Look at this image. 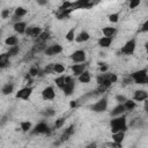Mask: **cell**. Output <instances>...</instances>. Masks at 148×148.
Instances as JSON below:
<instances>
[{
  "instance_id": "cell-31",
  "label": "cell",
  "mask_w": 148,
  "mask_h": 148,
  "mask_svg": "<svg viewBox=\"0 0 148 148\" xmlns=\"http://www.w3.org/2000/svg\"><path fill=\"white\" fill-rule=\"evenodd\" d=\"M54 82H56V84H57V87L59 89H62L64 88V84H65V75H60V76L56 77Z\"/></svg>"
},
{
  "instance_id": "cell-37",
  "label": "cell",
  "mask_w": 148,
  "mask_h": 148,
  "mask_svg": "<svg viewBox=\"0 0 148 148\" xmlns=\"http://www.w3.org/2000/svg\"><path fill=\"white\" fill-rule=\"evenodd\" d=\"M44 116H46V117H52L54 113H56V111L53 110V109H51V108H49V109H45L43 112H42Z\"/></svg>"
},
{
  "instance_id": "cell-29",
  "label": "cell",
  "mask_w": 148,
  "mask_h": 148,
  "mask_svg": "<svg viewBox=\"0 0 148 148\" xmlns=\"http://www.w3.org/2000/svg\"><path fill=\"white\" fill-rule=\"evenodd\" d=\"M64 71H65V66L62 64H60V62L53 64V73L61 74V73H64Z\"/></svg>"
},
{
  "instance_id": "cell-10",
  "label": "cell",
  "mask_w": 148,
  "mask_h": 148,
  "mask_svg": "<svg viewBox=\"0 0 148 148\" xmlns=\"http://www.w3.org/2000/svg\"><path fill=\"white\" fill-rule=\"evenodd\" d=\"M42 97H43V99H45V101H52V99L56 97V92H54L53 87L49 86V87L44 88V89L42 90Z\"/></svg>"
},
{
  "instance_id": "cell-6",
  "label": "cell",
  "mask_w": 148,
  "mask_h": 148,
  "mask_svg": "<svg viewBox=\"0 0 148 148\" xmlns=\"http://www.w3.org/2000/svg\"><path fill=\"white\" fill-rule=\"evenodd\" d=\"M50 132H51V130H50L49 125H47L45 121L38 123V124L32 128V131H30V133L34 134V135H36V134H49Z\"/></svg>"
},
{
  "instance_id": "cell-19",
  "label": "cell",
  "mask_w": 148,
  "mask_h": 148,
  "mask_svg": "<svg viewBox=\"0 0 148 148\" xmlns=\"http://www.w3.org/2000/svg\"><path fill=\"white\" fill-rule=\"evenodd\" d=\"M77 80L81 82V83H89L90 82V80H91V76H90V73L86 69L82 74H80L79 76H77Z\"/></svg>"
},
{
  "instance_id": "cell-9",
  "label": "cell",
  "mask_w": 148,
  "mask_h": 148,
  "mask_svg": "<svg viewBox=\"0 0 148 148\" xmlns=\"http://www.w3.org/2000/svg\"><path fill=\"white\" fill-rule=\"evenodd\" d=\"M62 52V46L60 44H53V45H50L47 46L45 50H44V53L46 56H56V54H59Z\"/></svg>"
},
{
  "instance_id": "cell-20",
  "label": "cell",
  "mask_w": 148,
  "mask_h": 148,
  "mask_svg": "<svg viewBox=\"0 0 148 148\" xmlns=\"http://www.w3.org/2000/svg\"><path fill=\"white\" fill-rule=\"evenodd\" d=\"M102 32L104 37H113V35L117 32V29L113 27H104L102 28Z\"/></svg>"
},
{
  "instance_id": "cell-44",
  "label": "cell",
  "mask_w": 148,
  "mask_h": 148,
  "mask_svg": "<svg viewBox=\"0 0 148 148\" xmlns=\"http://www.w3.org/2000/svg\"><path fill=\"white\" fill-rule=\"evenodd\" d=\"M98 65H99V71H101L102 73H105V72L108 71V66H106L105 64H101V62H98Z\"/></svg>"
},
{
  "instance_id": "cell-40",
  "label": "cell",
  "mask_w": 148,
  "mask_h": 148,
  "mask_svg": "<svg viewBox=\"0 0 148 148\" xmlns=\"http://www.w3.org/2000/svg\"><path fill=\"white\" fill-rule=\"evenodd\" d=\"M9 15H10V10L8 8H5V9L1 10V17L2 18H8Z\"/></svg>"
},
{
  "instance_id": "cell-36",
  "label": "cell",
  "mask_w": 148,
  "mask_h": 148,
  "mask_svg": "<svg viewBox=\"0 0 148 148\" xmlns=\"http://www.w3.org/2000/svg\"><path fill=\"white\" fill-rule=\"evenodd\" d=\"M131 126H135V127H141V126H143V120L142 119H134L131 124H130Z\"/></svg>"
},
{
  "instance_id": "cell-34",
  "label": "cell",
  "mask_w": 148,
  "mask_h": 148,
  "mask_svg": "<svg viewBox=\"0 0 148 148\" xmlns=\"http://www.w3.org/2000/svg\"><path fill=\"white\" fill-rule=\"evenodd\" d=\"M39 73H40V69L36 66H32L29 69V75H31V76H39Z\"/></svg>"
},
{
  "instance_id": "cell-17",
  "label": "cell",
  "mask_w": 148,
  "mask_h": 148,
  "mask_svg": "<svg viewBox=\"0 0 148 148\" xmlns=\"http://www.w3.org/2000/svg\"><path fill=\"white\" fill-rule=\"evenodd\" d=\"M89 39H90V35L84 30H82L77 36H75V42L77 43H84V42H88Z\"/></svg>"
},
{
  "instance_id": "cell-35",
  "label": "cell",
  "mask_w": 148,
  "mask_h": 148,
  "mask_svg": "<svg viewBox=\"0 0 148 148\" xmlns=\"http://www.w3.org/2000/svg\"><path fill=\"white\" fill-rule=\"evenodd\" d=\"M64 124H65V118H62V117L58 118L54 123V128H61L64 126Z\"/></svg>"
},
{
  "instance_id": "cell-8",
  "label": "cell",
  "mask_w": 148,
  "mask_h": 148,
  "mask_svg": "<svg viewBox=\"0 0 148 148\" xmlns=\"http://www.w3.org/2000/svg\"><path fill=\"white\" fill-rule=\"evenodd\" d=\"M31 94H32V87H24V88L20 89V90L16 92L15 97H16V98H18V99L28 101V99L30 98Z\"/></svg>"
},
{
  "instance_id": "cell-43",
  "label": "cell",
  "mask_w": 148,
  "mask_h": 148,
  "mask_svg": "<svg viewBox=\"0 0 148 148\" xmlns=\"http://www.w3.org/2000/svg\"><path fill=\"white\" fill-rule=\"evenodd\" d=\"M109 80H110V82H111V83H114V82H117L118 77H117V75H116V74L111 73V74H110V76H109Z\"/></svg>"
},
{
  "instance_id": "cell-18",
  "label": "cell",
  "mask_w": 148,
  "mask_h": 148,
  "mask_svg": "<svg viewBox=\"0 0 148 148\" xmlns=\"http://www.w3.org/2000/svg\"><path fill=\"white\" fill-rule=\"evenodd\" d=\"M9 56L8 53H0V68H6L9 65Z\"/></svg>"
},
{
  "instance_id": "cell-38",
  "label": "cell",
  "mask_w": 148,
  "mask_h": 148,
  "mask_svg": "<svg viewBox=\"0 0 148 148\" xmlns=\"http://www.w3.org/2000/svg\"><path fill=\"white\" fill-rule=\"evenodd\" d=\"M106 147H109V148H123V145L121 143L113 142V141H110V142L106 143Z\"/></svg>"
},
{
  "instance_id": "cell-21",
  "label": "cell",
  "mask_w": 148,
  "mask_h": 148,
  "mask_svg": "<svg viewBox=\"0 0 148 148\" xmlns=\"http://www.w3.org/2000/svg\"><path fill=\"white\" fill-rule=\"evenodd\" d=\"M124 138H125V133L124 132H118V133H112L111 135V139L113 142H117V143H121L124 141Z\"/></svg>"
},
{
  "instance_id": "cell-42",
  "label": "cell",
  "mask_w": 148,
  "mask_h": 148,
  "mask_svg": "<svg viewBox=\"0 0 148 148\" xmlns=\"http://www.w3.org/2000/svg\"><path fill=\"white\" fill-rule=\"evenodd\" d=\"M44 73H45V74H49V73H53V64H50V65H47V66L45 67V69H44Z\"/></svg>"
},
{
  "instance_id": "cell-5",
  "label": "cell",
  "mask_w": 148,
  "mask_h": 148,
  "mask_svg": "<svg viewBox=\"0 0 148 148\" xmlns=\"http://www.w3.org/2000/svg\"><path fill=\"white\" fill-rule=\"evenodd\" d=\"M106 109H108V99H106L105 97L98 99L96 103H94V104L90 106V110L94 111V112H97V113L104 112Z\"/></svg>"
},
{
  "instance_id": "cell-3",
  "label": "cell",
  "mask_w": 148,
  "mask_h": 148,
  "mask_svg": "<svg viewBox=\"0 0 148 148\" xmlns=\"http://www.w3.org/2000/svg\"><path fill=\"white\" fill-rule=\"evenodd\" d=\"M75 89V80L72 76H65V84L64 88L61 89L65 94V96H71L74 92Z\"/></svg>"
},
{
  "instance_id": "cell-41",
  "label": "cell",
  "mask_w": 148,
  "mask_h": 148,
  "mask_svg": "<svg viewBox=\"0 0 148 148\" xmlns=\"http://www.w3.org/2000/svg\"><path fill=\"white\" fill-rule=\"evenodd\" d=\"M116 101H117L119 104H124V103L127 101V98H126L125 96H123V95H117V96H116Z\"/></svg>"
},
{
  "instance_id": "cell-2",
  "label": "cell",
  "mask_w": 148,
  "mask_h": 148,
  "mask_svg": "<svg viewBox=\"0 0 148 148\" xmlns=\"http://www.w3.org/2000/svg\"><path fill=\"white\" fill-rule=\"evenodd\" d=\"M134 83L136 84H146L148 82V75H147V69L146 68H142V69H139V71H135L131 74L130 76Z\"/></svg>"
},
{
  "instance_id": "cell-46",
  "label": "cell",
  "mask_w": 148,
  "mask_h": 148,
  "mask_svg": "<svg viewBox=\"0 0 148 148\" xmlns=\"http://www.w3.org/2000/svg\"><path fill=\"white\" fill-rule=\"evenodd\" d=\"M86 148H97V143H96V142H91V143H89Z\"/></svg>"
},
{
  "instance_id": "cell-39",
  "label": "cell",
  "mask_w": 148,
  "mask_h": 148,
  "mask_svg": "<svg viewBox=\"0 0 148 148\" xmlns=\"http://www.w3.org/2000/svg\"><path fill=\"white\" fill-rule=\"evenodd\" d=\"M140 3H141L140 0H132V1H130V8H131V9H134V8H136Z\"/></svg>"
},
{
  "instance_id": "cell-16",
  "label": "cell",
  "mask_w": 148,
  "mask_h": 148,
  "mask_svg": "<svg viewBox=\"0 0 148 148\" xmlns=\"http://www.w3.org/2000/svg\"><path fill=\"white\" fill-rule=\"evenodd\" d=\"M125 106H124V104H118L117 106H114L113 109H112V111L110 112V114L112 116V117H118V116H123L124 113H125Z\"/></svg>"
},
{
  "instance_id": "cell-1",
  "label": "cell",
  "mask_w": 148,
  "mask_h": 148,
  "mask_svg": "<svg viewBox=\"0 0 148 148\" xmlns=\"http://www.w3.org/2000/svg\"><path fill=\"white\" fill-rule=\"evenodd\" d=\"M110 127H111V133H118V132H124L125 133L128 128L125 116L112 117V119L110 121Z\"/></svg>"
},
{
  "instance_id": "cell-32",
  "label": "cell",
  "mask_w": 148,
  "mask_h": 148,
  "mask_svg": "<svg viewBox=\"0 0 148 148\" xmlns=\"http://www.w3.org/2000/svg\"><path fill=\"white\" fill-rule=\"evenodd\" d=\"M18 51H20V47L17 45H15V46H10L8 49V51H7V53H8L9 57H14V56H16L18 53Z\"/></svg>"
},
{
  "instance_id": "cell-12",
  "label": "cell",
  "mask_w": 148,
  "mask_h": 148,
  "mask_svg": "<svg viewBox=\"0 0 148 148\" xmlns=\"http://www.w3.org/2000/svg\"><path fill=\"white\" fill-rule=\"evenodd\" d=\"M86 67H87L86 64H75V65H72L71 66V68L73 71V74L75 76H79L80 74H82L86 71Z\"/></svg>"
},
{
  "instance_id": "cell-13",
  "label": "cell",
  "mask_w": 148,
  "mask_h": 148,
  "mask_svg": "<svg viewBox=\"0 0 148 148\" xmlns=\"http://www.w3.org/2000/svg\"><path fill=\"white\" fill-rule=\"evenodd\" d=\"M73 134H74V125H71V126H68V127L64 131L62 135L60 136V142L67 141V140H68Z\"/></svg>"
},
{
  "instance_id": "cell-26",
  "label": "cell",
  "mask_w": 148,
  "mask_h": 148,
  "mask_svg": "<svg viewBox=\"0 0 148 148\" xmlns=\"http://www.w3.org/2000/svg\"><path fill=\"white\" fill-rule=\"evenodd\" d=\"M14 15L21 18V17H23L24 15H27V9L23 8V7H16L15 10H14Z\"/></svg>"
},
{
  "instance_id": "cell-28",
  "label": "cell",
  "mask_w": 148,
  "mask_h": 148,
  "mask_svg": "<svg viewBox=\"0 0 148 148\" xmlns=\"http://www.w3.org/2000/svg\"><path fill=\"white\" fill-rule=\"evenodd\" d=\"M65 37H66V39H67L68 42H73V40L75 39V28H71V29L66 32Z\"/></svg>"
},
{
  "instance_id": "cell-15",
  "label": "cell",
  "mask_w": 148,
  "mask_h": 148,
  "mask_svg": "<svg viewBox=\"0 0 148 148\" xmlns=\"http://www.w3.org/2000/svg\"><path fill=\"white\" fill-rule=\"evenodd\" d=\"M112 40H113V37H101L97 43H98V46H101L102 49H108L111 45Z\"/></svg>"
},
{
  "instance_id": "cell-47",
  "label": "cell",
  "mask_w": 148,
  "mask_h": 148,
  "mask_svg": "<svg viewBox=\"0 0 148 148\" xmlns=\"http://www.w3.org/2000/svg\"><path fill=\"white\" fill-rule=\"evenodd\" d=\"M69 105H71V108H75L76 106V101H71Z\"/></svg>"
},
{
  "instance_id": "cell-7",
  "label": "cell",
  "mask_w": 148,
  "mask_h": 148,
  "mask_svg": "<svg viewBox=\"0 0 148 148\" xmlns=\"http://www.w3.org/2000/svg\"><path fill=\"white\" fill-rule=\"evenodd\" d=\"M69 58L75 64H84V61H86V52L83 50H76L69 56Z\"/></svg>"
},
{
  "instance_id": "cell-24",
  "label": "cell",
  "mask_w": 148,
  "mask_h": 148,
  "mask_svg": "<svg viewBox=\"0 0 148 148\" xmlns=\"http://www.w3.org/2000/svg\"><path fill=\"white\" fill-rule=\"evenodd\" d=\"M50 38V32L49 31H42V34L36 38L37 43H45Z\"/></svg>"
},
{
  "instance_id": "cell-23",
  "label": "cell",
  "mask_w": 148,
  "mask_h": 148,
  "mask_svg": "<svg viewBox=\"0 0 148 148\" xmlns=\"http://www.w3.org/2000/svg\"><path fill=\"white\" fill-rule=\"evenodd\" d=\"M14 91V84L13 83H5L1 88V92L3 95H10Z\"/></svg>"
},
{
  "instance_id": "cell-30",
  "label": "cell",
  "mask_w": 148,
  "mask_h": 148,
  "mask_svg": "<svg viewBox=\"0 0 148 148\" xmlns=\"http://www.w3.org/2000/svg\"><path fill=\"white\" fill-rule=\"evenodd\" d=\"M20 127L23 132H29L31 130V123L28 121V120H24V121H21L20 123Z\"/></svg>"
},
{
  "instance_id": "cell-48",
  "label": "cell",
  "mask_w": 148,
  "mask_h": 148,
  "mask_svg": "<svg viewBox=\"0 0 148 148\" xmlns=\"http://www.w3.org/2000/svg\"><path fill=\"white\" fill-rule=\"evenodd\" d=\"M0 36H1V30H0Z\"/></svg>"
},
{
  "instance_id": "cell-11",
  "label": "cell",
  "mask_w": 148,
  "mask_h": 148,
  "mask_svg": "<svg viewBox=\"0 0 148 148\" xmlns=\"http://www.w3.org/2000/svg\"><path fill=\"white\" fill-rule=\"evenodd\" d=\"M148 98V92L143 89H139L134 91V96H133V101L134 102H143L147 101Z\"/></svg>"
},
{
  "instance_id": "cell-33",
  "label": "cell",
  "mask_w": 148,
  "mask_h": 148,
  "mask_svg": "<svg viewBox=\"0 0 148 148\" xmlns=\"http://www.w3.org/2000/svg\"><path fill=\"white\" fill-rule=\"evenodd\" d=\"M108 18H109V21H110L111 23H117L118 20H119V13H118V12H117V13H111V14L108 16Z\"/></svg>"
},
{
  "instance_id": "cell-22",
  "label": "cell",
  "mask_w": 148,
  "mask_h": 148,
  "mask_svg": "<svg viewBox=\"0 0 148 148\" xmlns=\"http://www.w3.org/2000/svg\"><path fill=\"white\" fill-rule=\"evenodd\" d=\"M17 43H18V39H17V37L15 36V35H12V36H9V37H7L6 39H5V44L7 45V46H15V45H17Z\"/></svg>"
},
{
  "instance_id": "cell-27",
  "label": "cell",
  "mask_w": 148,
  "mask_h": 148,
  "mask_svg": "<svg viewBox=\"0 0 148 148\" xmlns=\"http://www.w3.org/2000/svg\"><path fill=\"white\" fill-rule=\"evenodd\" d=\"M124 106H125V110H126V111H132L133 109H135L136 103H135L134 101H132V99H127V101L124 103Z\"/></svg>"
},
{
  "instance_id": "cell-14",
  "label": "cell",
  "mask_w": 148,
  "mask_h": 148,
  "mask_svg": "<svg viewBox=\"0 0 148 148\" xmlns=\"http://www.w3.org/2000/svg\"><path fill=\"white\" fill-rule=\"evenodd\" d=\"M25 29H27V23L24 21H20L14 23V30L15 32H17L18 35H23L25 34Z\"/></svg>"
},
{
  "instance_id": "cell-25",
  "label": "cell",
  "mask_w": 148,
  "mask_h": 148,
  "mask_svg": "<svg viewBox=\"0 0 148 148\" xmlns=\"http://www.w3.org/2000/svg\"><path fill=\"white\" fill-rule=\"evenodd\" d=\"M40 34H42V28L40 27H31V34H30L31 38L36 39Z\"/></svg>"
},
{
  "instance_id": "cell-45",
  "label": "cell",
  "mask_w": 148,
  "mask_h": 148,
  "mask_svg": "<svg viewBox=\"0 0 148 148\" xmlns=\"http://www.w3.org/2000/svg\"><path fill=\"white\" fill-rule=\"evenodd\" d=\"M141 31H142V32H146V31H148V20H147V21H145V23L142 24Z\"/></svg>"
},
{
  "instance_id": "cell-4",
  "label": "cell",
  "mask_w": 148,
  "mask_h": 148,
  "mask_svg": "<svg viewBox=\"0 0 148 148\" xmlns=\"http://www.w3.org/2000/svg\"><path fill=\"white\" fill-rule=\"evenodd\" d=\"M135 47H136V40L135 38H132L124 44V46L120 49V52L125 56H132L135 51Z\"/></svg>"
}]
</instances>
